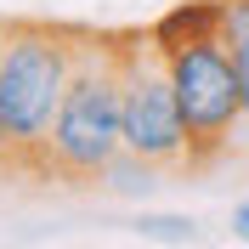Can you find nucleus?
Masks as SVG:
<instances>
[{
    "mask_svg": "<svg viewBox=\"0 0 249 249\" xmlns=\"http://www.w3.org/2000/svg\"><path fill=\"white\" fill-rule=\"evenodd\" d=\"M85 23L46 17H6V57H0V124L12 153L0 170L17 181H51V124H57L68 68Z\"/></svg>",
    "mask_w": 249,
    "mask_h": 249,
    "instance_id": "obj_1",
    "label": "nucleus"
},
{
    "mask_svg": "<svg viewBox=\"0 0 249 249\" xmlns=\"http://www.w3.org/2000/svg\"><path fill=\"white\" fill-rule=\"evenodd\" d=\"M124 147V74L119 29H79L68 91L51 124V176L68 187L102 181L113 153Z\"/></svg>",
    "mask_w": 249,
    "mask_h": 249,
    "instance_id": "obj_2",
    "label": "nucleus"
},
{
    "mask_svg": "<svg viewBox=\"0 0 249 249\" xmlns=\"http://www.w3.org/2000/svg\"><path fill=\"white\" fill-rule=\"evenodd\" d=\"M119 74H124V147L159 164L164 176H198L170 57L159 51L153 29H119Z\"/></svg>",
    "mask_w": 249,
    "mask_h": 249,
    "instance_id": "obj_3",
    "label": "nucleus"
},
{
    "mask_svg": "<svg viewBox=\"0 0 249 249\" xmlns=\"http://www.w3.org/2000/svg\"><path fill=\"white\" fill-rule=\"evenodd\" d=\"M164 57H170V79H176V96H181L187 130H193V159H198V170H210L227 153L232 124L249 119L232 46L227 40H198V46L164 51Z\"/></svg>",
    "mask_w": 249,
    "mask_h": 249,
    "instance_id": "obj_4",
    "label": "nucleus"
},
{
    "mask_svg": "<svg viewBox=\"0 0 249 249\" xmlns=\"http://www.w3.org/2000/svg\"><path fill=\"white\" fill-rule=\"evenodd\" d=\"M147 29H153L159 51H181V46H198V40H227V6L221 0H181L164 17H153Z\"/></svg>",
    "mask_w": 249,
    "mask_h": 249,
    "instance_id": "obj_5",
    "label": "nucleus"
},
{
    "mask_svg": "<svg viewBox=\"0 0 249 249\" xmlns=\"http://www.w3.org/2000/svg\"><path fill=\"white\" fill-rule=\"evenodd\" d=\"M159 164H147L142 153H130V147H119L113 153V164L102 170V187L108 193H124V198H136V193H147V187H159Z\"/></svg>",
    "mask_w": 249,
    "mask_h": 249,
    "instance_id": "obj_6",
    "label": "nucleus"
},
{
    "mask_svg": "<svg viewBox=\"0 0 249 249\" xmlns=\"http://www.w3.org/2000/svg\"><path fill=\"white\" fill-rule=\"evenodd\" d=\"M136 238H147V244H193L198 227H193L187 215H142L136 221Z\"/></svg>",
    "mask_w": 249,
    "mask_h": 249,
    "instance_id": "obj_7",
    "label": "nucleus"
},
{
    "mask_svg": "<svg viewBox=\"0 0 249 249\" xmlns=\"http://www.w3.org/2000/svg\"><path fill=\"white\" fill-rule=\"evenodd\" d=\"M227 6V46L249 34V0H221Z\"/></svg>",
    "mask_w": 249,
    "mask_h": 249,
    "instance_id": "obj_8",
    "label": "nucleus"
},
{
    "mask_svg": "<svg viewBox=\"0 0 249 249\" xmlns=\"http://www.w3.org/2000/svg\"><path fill=\"white\" fill-rule=\"evenodd\" d=\"M232 62H238V79H244V113H249V34L232 40Z\"/></svg>",
    "mask_w": 249,
    "mask_h": 249,
    "instance_id": "obj_9",
    "label": "nucleus"
},
{
    "mask_svg": "<svg viewBox=\"0 0 249 249\" xmlns=\"http://www.w3.org/2000/svg\"><path fill=\"white\" fill-rule=\"evenodd\" d=\"M232 238H244V244H249V198L232 210Z\"/></svg>",
    "mask_w": 249,
    "mask_h": 249,
    "instance_id": "obj_10",
    "label": "nucleus"
},
{
    "mask_svg": "<svg viewBox=\"0 0 249 249\" xmlns=\"http://www.w3.org/2000/svg\"><path fill=\"white\" fill-rule=\"evenodd\" d=\"M0 57H6V17H0Z\"/></svg>",
    "mask_w": 249,
    "mask_h": 249,
    "instance_id": "obj_11",
    "label": "nucleus"
}]
</instances>
